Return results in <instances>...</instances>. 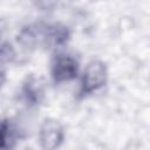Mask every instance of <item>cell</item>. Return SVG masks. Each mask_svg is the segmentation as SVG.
Returning <instances> with one entry per match:
<instances>
[{
    "label": "cell",
    "instance_id": "1",
    "mask_svg": "<svg viewBox=\"0 0 150 150\" xmlns=\"http://www.w3.org/2000/svg\"><path fill=\"white\" fill-rule=\"evenodd\" d=\"M70 39V30L60 22H36L20 32L19 40L27 48H56L66 45Z\"/></svg>",
    "mask_w": 150,
    "mask_h": 150
},
{
    "label": "cell",
    "instance_id": "2",
    "mask_svg": "<svg viewBox=\"0 0 150 150\" xmlns=\"http://www.w3.org/2000/svg\"><path fill=\"white\" fill-rule=\"evenodd\" d=\"M108 80V70L107 66L101 60L90 61L82 75L81 79V94H90L100 88H102Z\"/></svg>",
    "mask_w": 150,
    "mask_h": 150
},
{
    "label": "cell",
    "instance_id": "3",
    "mask_svg": "<svg viewBox=\"0 0 150 150\" xmlns=\"http://www.w3.org/2000/svg\"><path fill=\"white\" fill-rule=\"evenodd\" d=\"M79 62L69 54H57L50 64V74L56 83L69 82L79 74Z\"/></svg>",
    "mask_w": 150,
    "mask_h": 150
},
{
    "label": "cell",
    "instance_id": "4",
    "mask_svg": "<svg viewBox=\"0 0 150 150\" xmlns=\"http://www.w3.org/2000/svg\"><path fill=\"white\" fill-rule=\"evenodd\" d=\"M64 130L62 124L54 118H46L39 131V142L43 150H56L63 143Z\"/></svg>",
    "mask_w": 150,
    "mask_h": 150
},
{
    "label": "cell",
    "instance_id": "5",
    "mask_svg": "<svg viewBox=\"0 0 150 150\" xmlns=\"http://www.w3.org/2000/svg\"><path fill=\"white\" fill-rule=\"evenodd\" d=\"M18 142L14 124L8 118H0V150H13Z\"/></svg>",
    "mask_w": 150,
    "mask_h": 150
},
{
    "label": "cell",
    "instance_id": "6",
    "mask_svg": "<svg viewBox=\"0 0 150 150\" xmlns=\"http://www.w3.org/2000/svg\"><path fill=\"white\" fill-rule=\"evenodd\" d=\"M22 94L23 97L27 102H29L30 104H36L41 101V97L43 95L42 91V86L40 84L39 80H36L34 76H29L27 77L26 82L23 83V88H22Z\"/></svg>",
    "mask_w": 150,
    "mask_h": 150
},
{
    "label": "cell",
    "instance_id": "7",
    "mask_svg": "<svg viewBox=\"0 0 150 150\" xmlns=\"http://www.w3.org/2000/svg\"><path fill=\"white\" fill-rule=\"evenodd\" d=\"M5 82V71L2 69H0V86Z\"/></svg>",
    "mask_w": 150,
    "mask_h": 150
}]
</instances>
